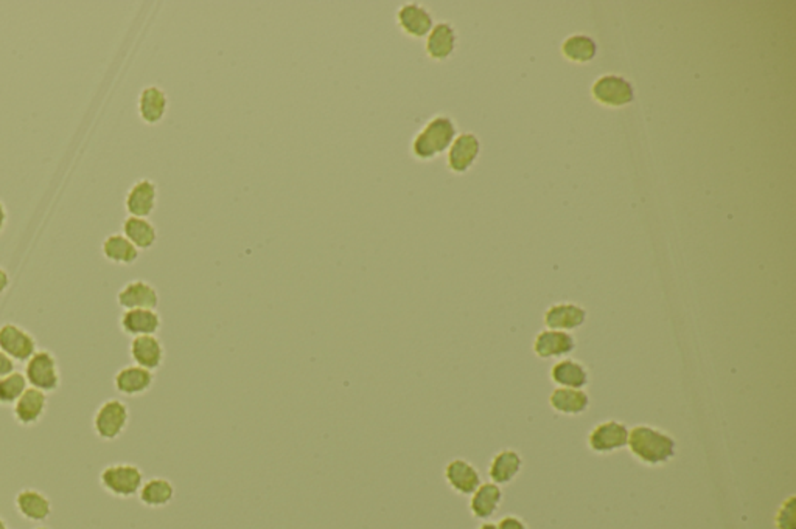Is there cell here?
<instances>
[{
    "instance_id": "12",
    "label": "cell",
    "mask_w": 796,
    "mask_h": 529,
    "mask_svg": "<svg viewBox=\"0 0 796 529\" xmlns=\"http://www.w3.org/2000/svg\"><path fill=\"white\" fill-rule=\"evenodd\" d=\"M159 292L153 284L135 280L121 288L117 294V302L125 310L129 309H158L159 306Z\"/></svg>"
},
{
    "instance_id": "24",
    "label": "cell",
    "mask_w": 796,
    "mask_h": 529,
    "mask_svg": "<svg viewBox=\"0 0 796 529\" xmlns=\"http://www.w3.org/2000/svg\"><path fill=\"white\" fill-rule=\"evenodd\" d=\"M174 494H176V489L170 479L156 477V479L143 481L137 495H139L141 503L145 504L147 508L159 510V508H166L172 503L174 500Z\"/></svg>"
},
{
    "instance_id": "9",
    "label": "cell",
    "mask_w": 796,
    "mask_h": 529,
    "mask_svg": "<svg viewBox=\"0 0 796 529\" xmlns=\"http://www.w3.org/2000/svg\"><path fill=\"white\" fill-rule=\"evenodd\" d=\"M158 183L151 179H141L128 189L125 208L128 215L135 218H150L158 208Z\"/></svg>"
},
{
    "instance_id": "4",
    "label": "cell",
    "mask_w": 796,
    "mask_h": 529,
    "mask_svg": "<svg viewBox=\"0 0 796 529\" xmlns=\"http://www.w3.org/2000/svg\"><path fill=\"white\" fill-rule=\"evenodd\" d=\"M26 379L28 387L44 391L45 395L58 390L61 384V374L55 356L50 351L38 349L27 360Z\"/></svg>"
},
{
    "instance_id": "34",
    "label": "cell",
    "mask_w": 796,
    "mask_h": 529,
    "mask_svg": "<svg viewBox=\"0 0 796 529\" xmlns=\"http://www.w3.org/2000/svg\"><path fill=\"white\" fill-rule=\"evenodd\" d=\"M498 529H528L526 525L516 518V517H504L503 520L498 525Z\"/></svg>"
},
{
    "instance_id": "38",
    "label": "cell",
    "mask_w": 796,
    "mask_h": 529,
    "mask_svg": "<svg viewBox=\"0 0 796 529\" xmlns=\"http://www.w3.org/2000/svg\"><path fill=\"white\" fill-rule=\"evenodd\" d=\"M0 529H8L7 523L0 518Z\"/></svg>"
},
{
    "instance_id": "19",
    "label": "cell",
    "mask_w": 796,
    "mask_h": 529,
    "mask_svg": "<svg viewBox=\"0 0 796 529\" xmlns=\"http://www.w3.org/2000/svg\"><path fill=\"white\" fill-rule=\"evenodd\" d=\"M47 410V395L44 391L28 387L26 393L14 403V419L22 426H33L43 419Z\"/></svg>"
},
{
    "instance_id": "36",
    "label": "cell",
    "mask_w": 796,
    "mask_h": 529,
    "mask_svg": "<svg viewBox=\"0 0 796 529\" xmlns=\"http://www.w3.org/2000/svg\"><path fill=\"white\" fill-rule=\"evenodd\" d=\"M7 208L0 202V234L4 232V228L7 226Z\"/></svg>"
},
{
    "instance_id": "15",
    "label": "cell",
    "mask_w": 796,
    "mask_h": 529,
    "mask_svg": "<svg viewBox=\"0 0 796 529\" xmlns=\"http://www.w3.org/2000/svg\"><path fill=\"white\" fill-rule=\"evenodd\" d=\"M154 384V372L137 365L121 368L115 374V390L128 397L142 396L151 390Z\"/></svg>"
},
{
    "instance_id": "33",
    "label": "cell",
    "mask_w": 796,
    "mask_h": 529,
    "mask_svg": "<svg viewBox=\"0 0 796 529\" xmlns=\"http://www.w3.org/2000/svg\"><path fill=\"white\" fill-rule=\"evenodd\" d=\"M14 372V360L8 357L7 354L0 351V378L7 376L10 372Z\"/></svg>"
},
{
    "instance_id": "10",
    "label": "cell",
    "mask_w": 796,
    "mask_h": 529,
    "mask_svg": "<svg viewBox=\"0 0 796 529\" xmlns=\"http://www.w3.org/2000/svg\"><path fill=\"white\" fill-rule=\"evenodd\" d=\"M129 354L135 365L148 372H158L166 360V348L158 335L135 337L129 345Z\"/></svg>"
},
{
    "instance_id": "3",
    "label": "cell",
    "mask_w": 796,
    "mask_h": 529,
    "mask_svg": "<svg viewBox=\"0 0 796 529\" xmlns=\"http://www.w3.org/2000/svg\"><path fill=\"white\" fill-rule=\"evenodd\" d=\"M100 483L104 487V491H108L114 497H135L143 485V472H142L141 467L129 464V463L111 464L103 469Z\"/></svg>"
},
{
    "instance_id": "5",
    "label": "cell",
    "mask_w": 796,
    "mask_h": 529,
    "mask_svg": "<svg viewBox=\"0 0 796 529\" xmlns=\"http://www.w3.org/2000/svg\"><path fill=\"white\" fill-rule=\"evenodd\" d=\"M129 409L119 399H108L100 405L94 416V430L104 441H114L127 430Z\"/></svg>"
},
{
    "instance_id": "29",
    "label": "cell",
    "mask_w": 796,
    "mask_h": 529,
    "mask_svg": "<svg viewBox=\"0 0 796 529\" xmlns=\"http://www.w3.org/2000/svg\"><path fill=\"white\" fill-rule=\"evenodd\" d=\"M522 460L518 452L512 448H506L503 452L495 455L491 464V479L495 485H506L515 479L522 471Z\"/></svg>"
},
{
    "instance_id": "22",
    "label": "cell",
    "mask_w": 796,
    "mask_h": 529,
    "mask_svg": "<svg viewBox=\"0 0 796 529\" xmlns=\"http://www.w3.org/2000/svg\"><path fill=\"white\" fill-rule=\"evenodd\" d=\"M121 232L127 240L135 244L139 252L150 250L158 241V228L154 227L153 222L147 218L128 216L121 226Z\"/></svg>"
},
{
    "instance_id": "30",
    "label": "cell",
    "mask_w": 796,
    "mask_h": 529,
    "mask_svg": "<svg viewBox=\"0 0 796 529\" xmlns=\"http://www.w3.org/2000/svg\"><path fill=\"white\" fill-rule=\"evenodd\" d=\"M28 388L26 374L16 372L0 378V405H14Z\"/></svg>"
},
{
    "instance_id": "2",
    "label": "cell",
    "mask_w": 796,
    "mask_h": 529,
    "mask_svg": "<svg viewBox=\"0 0 796 529\" xmlns=\"http://www.w3.org/2000/svg\"><path fill=\"white\" fill-rule=\"evenodd\" d=\"M456 139V125L446 115H436L411 140L409 152L419 162H429L445 152Z\"/></svg>"
},
{
    "instance_id": "8",
    "label": "cell",
    "mask_w": 796,
    "mask_h": 529,
    "mask_svg": "<svg viewBox=\"0 0 796 529\" xmlns=\"http://www.w3.org/2000/svg\"><path fill=\"white\" fill-rule=\"evenodd\" d=\"M0 351L14 362H27L38 351V343L26 329L14 323H5L0 326Z\"/></svg>"
},
{
    "instance_id": "18",
    "label": "cell",
    "mask_w": 796,
    "mask_h": 529,
    "mask_svg": "<svg viewBox=\"0 0 796 529\" xmlns=\"http://www.w3.org/2000/svg\"><path fill=\"white\" fill-rule=\"evenodd\" d=\"M479 140L473 134H460L448 148V168L452 172H466L478 157Z\"/></svg>"
},
{
    "instance_id": "21",
    "label": "cell",
    "mask_w": 796,
    "mask_h": 529,
    "mask_svg": "<svg viewBox=\"0 0 796 529\" xmlns=\"http://www.w3.org/2000/svg\"><path fill=\"white\" fill-rule=\"evenodd\" d=\"M16 508L30 522H44L51 514V503L43 492L24 489L16 495Z\"/></svg>"
},
{
    "instance_id": "11",
    "label": "cell",
    "mask_w": 796,
    "mask_h": 529,
    "mask_svg": "<svg viewBox=\"0 0 796 529\" xmlns=\"http://www.w3.org/2000/svg\"><path fill=\"white\" fill-rule=\"evenodd\" d=\"M120 328L133 339L142 335H156L162 328V317L158 309H129L121 314Z\"/></svg>"
},
{
    "instance_id": "6",
    "label": "cell",
    "mask_w": 796,
    "mask_h": 529,
    "mask_svg": "<svg viewBox=\"0 0 796 529\" xmlns=\"http://www.w3.org/2000/svg\"><path fill=\"white\" fill-rule=\"evenodd\" d=\"M395 24L405 36L425 39L433 30L434 18L431 12L419 2H406L397 10Z\"/></svg>"
},
{
    "instance_id": "35",
    "label": "cell",
    "mask_w": 796,
    "mask_h": 529,
    "mask_svg": "<svg viewBox=\"0 0 796 529\" xmlns=\"http://www.w3.org/2000/svg\"><path fill=\"white\" fill-rule=\"evenodd\" d=\"M8 286H10V275L5 269L0 267V294H4L8 289Z\"/></svg>"
},
{
    "instance_id": "7",
    "label": "cell",
    "mask_w": 796,
    "mask_h": 529,
    "mask_svg": "<svg viewBox=\"0 0 796 529\" xmlns=\"http://www.w3.org/2000/svg\"><path fill=\"white\" fill-rule=\"evenodd\" d=\"M629 435L630 430L624 422H600L588 435V446L596 454H612L629 444Z\"/></svg>"
},
{
    "instance_id": "14",
    "label": "cell",
    "mask_w": 796,
    "mask_h": 529,
    "mask_svg": "<svg viewBox=\"0 0 796 529\" xmlns=\"http://www.w3.org/2000/svg\"><path fill=\"white\" fill-rule=\"evenodd\" d=\"M168 106H170L168 95L159 86H147L142 90L139 101H137L139 117L145 125H150V126L159 125L160 121L166 119Z\"/></svg>"
},
{
    "instance_id": "39",
    "label": "cell",
    "mask_w": 796,
    "mask_h": 529,
    "mask_svg": "<svg viewBox=\"0 0 796 529\" xmlns=\"http://www.w3.org/2000/svg\"><path fill=\"white\" fill-rule=\"evenodd\" d=\"M36 529H47V528H36Z\"/></svg>"
},
{
    "instance_id": "23",
    "label": "cell",
    "mask_w": 796,
    "mask_h": 529,
    "mask_svg": "<svg viewBox=\"0 0 796 529\" xmlns=\"http://www.w3.org/2000/svg\"><path fill=\"white\" fill-rule=\"evenodd\" d=\"M551 379L560 388H576L582 390L590 382V374L585 366L577 360H561L551 370Z\"/></svg>"
},
{
    "instance_id": "1",
    "label": "cell",
    "mask_w": 796,
    "mask_h": 529,
    "mask_svg": "<svg viewBox=\"0 0 796 529\" xmlns=\"http://www.w3.org/2000/svg\"><path fill=\"white\" fill-rule=\"evenodd\" d=\"M627 446L635 458L649 466L664 464L676 456V440L669 433L650 426H637L631 429Z\"/></svg>"
},
{
    "instance_id": "37",
    "label": "cell",
    "mask_w": 796,
    "mask_h": 529,
    "mask_svg": "<svg viewBox=\"0 0 796 529\" xmlns=\"http://www.w3.org/2000/svg\"><path fill=\"white\" fill-rule=\"evenodd\" d=\"M479 529H498V526L495 523H484L479 526Z\"/></svg>"
},
{
    "instance_id": "25",
    "label": "cell",
    "mask_w": 796,
    "mask_h": 529,
    "mask_svg": "<svg viewBox=\"0 0 796 529\" xmlns=\"http://www.w3.org/2000/svg\"><path fill=\"white\" fill-rule=\"evenodd\" d=\"M549 405L561 415H582L590 407V396L583 390L555 388L549 396Z\"/></svg>"
},
{
    "instance_id": "13",
    "label": "cell",
    "mask_w": 796,
    "mask_h": 529,
    "mask_svg": "<svg viewBox=\"0 0 796 529\" xmlns=\"http://www.w3.org/2000/svg\"><path fill=\"white\" fill-rule=\"evenodd\" d=\"M444 477L452 491L460 495H472L481 486V475L472 463L464 458L450 461L444 471Z\"/></svg>"
},
{
    "instance_id": "16",
    "label": "cell",
    "mask_w": 796,
    "mask_h": 529,
    "mask_svg": "<svg viewBox=\"0 0 796 529\" xmlns=\"http://www.w3.org/2000/svg\"><path fill=\"white\" fill-rule=\"evenodd\" d=\"M592 95L607 106H624L633 101V88L624 78L604 76L594 84Z\"/></svg>"
},
{
    "instance_id": "27",
    "label": "cell",
    "mask_w": 796,
    "mask_h": 529,
    "mask_svg": "<svg viewBox=\"0 0 796 529\" xmlns=\"http://www.w3.org/2000/svg\"><path fill=\"white\" fill-rule=\"evenodd\" d=\"M501 498H503V492L495 483H485V485L479 486L478 489L473 492L472 500H470V510H472L473 516L481 520L491 518L501 503Z\"/></svg>"
},
{
    "instance_id": "17",
    "label": "cell",
    "mask_w": 796,
    "mask_h": 529,
    "mask_svg": "<svg viewBox=\"0 0 796 529\" xmlns=\"http://www.w3.org/2000/svg\"><path fill=\"white\" fill-rule=\"evenodd\" d=\"M456 30L448 22L434 24L433 30L425 38V51L433 61H445L456 49Z\"/></svg>"
},
{
    "instance_id": "32",
    "label": "cell",
    "mask_w": 796,
    "mask_h": 529,
    "mask_svg": "<svg viewBox=\"0 0 796 529\" xmlns=\"http://www.w3.org/2000/svg\"><path fill=\"white\" fill-rule=\"evenodd\" d=\"M777 526L779 529H795V497H790L777 517Z\"/></svg>"
},
{
    "instance_id": "20",
    "label": "cell",
    "mask_w": 796,
    "mask_h": 529,
    "mask_svg": "<svg viewBox=\"0 0 796 529\" xmlns=\"http://www.w3.org/2000/svg\"><path fill=\"white\" fill-rule=\"evenodd\" d=\"M576 348L573 335L567 334L563 331H543L537 335L536 354L542 359H549V357H560L567 354L573 353Z\"/></svg>"
},
{
    "instance_id": "28",
    "label": "cell",
    "mask_w": 796,
    "mask_h": 529,
    "mask_svg": "<svg viewBox=\"0 0 796 529\" xmlns=\"http://www.w3.org/2000/svg\"><path fill=\"white\" fill-rule=\"evenodd\" d=\"M585 318V309L579 308L577 304H555L545 315V323L548 328L561 331L579 328Z\"/></svg>"
},
{
    "instance_id": "31",
    "label": "cell",
    "mask_w": 796,
    "mask_h": 529,
    "mask_svg": "<svg viewBox=\"0 0 796 529\" xmlns=\"http://www.w3.org/2000/svg\"><path fill=\"white\" fill-rule=\"evenodd\" d=\"M563 53L568 59L577 63H588L596 55L594 41L586 36H573L563 44Z\"/></svg>"
},
{
    "instance_id": "26",
    "label": "cell",
    "mask_w": 796,
    "mask_h": 529,
    "mask_svg": "<svg viewBox=\"0 0 796 529\" xmlns=\"http://www.w3.org/2000/svg\"><path fill=\"white\" fill-rule=\"evenodd\" d=\"M102 252L104 258L114 264L131 265L139 259V250L123 234H109L103 241Z\"/></svg>"
}]
</instances>
